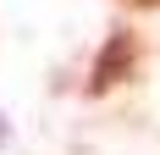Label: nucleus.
Masks as SVG:
<instances>
[{
    "instance_id": "nucleus-2",
    "label": "nucleus",
    "mask_w": 160,
    "mask_h": 155,
    "mask_svg": "<svg viewBox=\"0 0 160 155\" xmlns=\"http://www.w3.org/2000/svg\"><path fill=\"white\" fill-rule=\"evenodd\" d=\"M132 6H160V0H132Z\"/></svg>"
},
{
    "instance_id": "nucleus-1",
    "label": "nucleus",
    "mask_w": 160,
    "mask_h": 155,
    "mask_svg": "<svg viewBox=\"0 0 160 155\" xmlns=\"http://www.w3.org/2000/svg\"><path fill=\"white\" fill-rule=\"evenodd\" d=\"M132 67H138V39L127 28H111L99 56H94V67H88V94H111L116 83L132 78Z\"/></svg>"
}]
</instances>
